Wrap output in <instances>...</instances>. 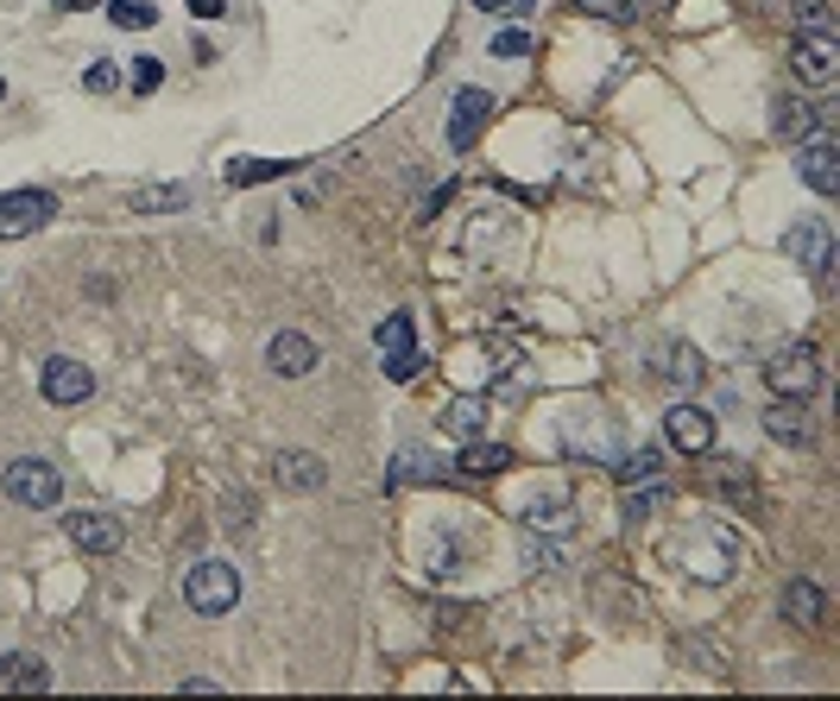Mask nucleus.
Segmentation results:
<instances>
[{
  "label": "nucleus",
  "mask_w": 840,
  "mask_h": 701,
  "mask_svg": "<svg viewBox=\"0 0 840 701\" xmlns=\"http://www.w3.org/2000/svg\"><path fill=\"white\" fill-rule=\"evenodd\" d=\"M764 379H771V392L789 404H803L821 392V360H815L809 342H784V348L764 354Z\"/></svg>",
  "instance_id": "obj_1"
},
{
  "label": "nucleus",
  "mask_w": 840,
  "mask_h": 701,
  "mask_svg": "<svg viewBox=\"0 0 840 701\" xmlns=\"http://www.w3.org/2000/svg\"><path fill=\"white\" fill-rule=\"evenodd\" d=\"M183 601H190V613H203V620H222V613H234L240 607V569L234 563H197L190 576H183Z\"/></svg>",
  "instance_id": "obj_2"
},
{
  "label": "nucleus",
  "mask_w": 840,
  "mask_h": 701,
  "mask_svg": "<svg viewBox=\"0 0 840 701\" xmlns=\"http://www.w3.org/2000/svg\"><path fill=\"white\" fill-rule=\"evenodd\" d=\"M0 493L13 505H32V512H52L64 500V475H57L45 455H20V461H7V475H0Z\"/></svg>",
  "instance_id": "obj_3"
},
{
  "label": "nucleus",
  "mask_w": 840,
  "mask_h": 701,
  "mask_svg": "<svg viewBox=\"0 0 840 701\" xmlns=\"http://www.w3.org/2000/svg\"><path fill=\"white\" fill-rule=\"evenodd\" d=\"M52 215H57L52 190H7V197H0V241H26V234H38Z\"/></svg>",
  "instance_id": "obj_4"
},
{
  "label": "nucleus",
  "mask_w": 840,
  "mask_h": 701,
  "mask_svg": "<svg viewBox=\"0 0 840 701\" xmlns=\"http://www.w3.org/2000/svg\"><path fill=\"white\" fill-rule=\"evenodd\" d=\"M38 392H45L52 404H82L89 392H96V367L77 360V354H52V360L38 367Z\"/></svg>",
  "instance_id": "obj_5"
},
{
  "label": "nucleus",
  "mask_w": 840,
  "mask_h": 701,
  "mask_svg": "<svg viewBox=\"0 0 840 701\" xmlns=\"http://www.w3.org/2000/svg\"><path fill=\"white\" fill-rule=\"evenodd\" d=\"M789 64H796V76H803V82L828 89V82H840V38H835V32H796Z\"/></svg>",
  "instance_id": "obj_6"
},
{
  "label": "nucleus",
  "mask_w": 840,
  "mask_h": 701,
  "mask_svg": "<svg viewBox=\"0 0 840 701\" xmlns=\"http://www.w3.org/2000/svg\"><path fill=\"white\" fill-rule=\"evenodd\" d=\"M784 253L809 278H828V272H835V234H828V222H796V227H784Z\"/></svg>",
  "instance_id": "obj_7"
},
{
  "label": "nucleus",
  "mask_w": 840,
  "mask_h": 701,
  "mask_svg": "<svg viewBox=\"0 0 840 701\" xmlns=\"http://www.w3.org/2000/svg\"><path fill=\"white\" fill-rule=\"evenodd\" d=\"M373 342H380L385 374H392V379H411L417 367H424V354H417V335H411V316H405V310H392V316L373 329Z\"/></svg>",
  "instance_id": "obj_8"
},
{
  "label": "nucleus",
  "mask_w": 840,
  "mask_h": 701,
  "mask_svg": "<svg viewBox=\"0 0 840 701\" xmlns=\"http://www.w3.org/2000/svg\"><path fill=\"white\" fill-rule=\"evenodd\" d=\"M663 436H670V449H683V455H708L714 449V411H702V404H670L663 411Z\"/></svg>",
  "instance_id": "obj_9"
},
{
  "label": "nucleus",
  "mask_w": 840,
  "mask_h": 701,
  "mask_svg": "<svg viewBox=\"0 0 840 701\" xmlns=\"http://www.w3.org/2000/svg\"><path fill=\"white\" fill-rule=\"evenodd\" d=\"M64 531H70V544H77L82 556H114L121 544H127V531H121L114 512H70Z\"/></svg>",
  "instance_id": "obj_10"
},
{
  "label": "nucleus",
  "mask_w": 840,
  "mask_h": 701,
  "mask_svg": "<svg viewBox=\"0 0 840 701\" xmlns=\"http://www.w3.org/2000/svg\"><path fill=\"white\" fill-rule=\"evenodd\" d=\"M796 171H803V183H809L815 197H840V146L828 140V133L803 140V158H796Z\"/></svg>",
  "instance_id": "obj_11"
},
{
  "label": "nucleus",
  "mask_w": 840,
  "mask_h": 701,
  "mask_svg": "<svg viewBox=\"0 0 840 701\" xmlns=\"http://www.w3.org/2000/svg\"><path fill=\"white\" fill-rule=\"evenodd\" d=\"M493 108H500V101L486 96V89H456V108H449V146L474 152V140H481V126H486Z\"/></svg>",
  "instance_id": "obj_12"
},
{
  "label": "nucleus",
  "mask_w": 840,
  "mask_h": 701,
  "mask_svg": "<svg viewBox=\"0 0 840 701\" xmlns=\"http://www.w3.org/2000/svg\"><path fill=\"white\" fill-rule=\"evenodd\" d=\"M266 367H272L279 379L316 374V342H310V335H298V329H279V335L266 342Z\"/></svg>",
  "instance_id": "obj_13"
},
{
  "label": "nucleus",
  "mask_w": 840,
  "mask_h": 701,
  "mask_svg": "<svg viewBox=\"0 0 840 701\" xmlns=\"http://www.w3.org/2000/svg\"><path fill=\"white\" fill-rule=\"evenodd\" d=\"M272 475H279L284 493H316V487L329 480V461L316 449H284L279 461H272Z\"/></svg>",
  "instance_id": "obj_14"
},
{
  "label": "nucleus",
  "mask_w": 840,
  "mask_h": 701,
  "mask_svg": "<svg viewBox=\"0 0 840 701\" xmlns=\"http://www.w3.org/2000/svg\"><path fill=\"white\" fill-rule=\"evenodd\" d=\"M127 209L133 215H178V209H190V183H133Z\"/></svg>",
  "instance_id": "obj_15"
},
{
  "label": "nucleus",
  "mask_w": 840,
  "mask_h": 701,
  "mask_svg": "<svg viewBox=\"0 0 840 701\" xmlns=\"http://www.w3.org/2000/svg\"><path fill=\"white\" fill-rule=\"evenodd\" d=\"M784 613L796 626H821V620H828V594H821L809 576H789L784 581Z\"/></svg>",
  "instance_id": "obj_16"
},
{
  "label": "nucleus",
  "mask_w": 840,
  "mask_h": 701,
  "mask_svg": "<svg viewBox=\"0 0 840 701\" xmlns=\"http://www.w3.org/2000/svg\"><path fill=\"white\" fill-rule=\"evenodd\" d=\"M771 126H777V133H789V140H815V133L828 126V108L784 96V101H777V114H771Z\"/></svg>",
  "instance_id": "obj_17"
},
{
  "label": "nucleus",
  "mask_w": 840,
  "mask_h": 701,
  "mask_svg": "<svg viewBox=\"0 0 840 701\" xmlns=\"http://www.w3.org/2000/svg\"><path fill=\"white\" fill-rule=\"evenodd\" d=\"M298 171V158H228V190H247V183H266V177Z\"/></svg>",
  "instance_id": "obj_18"
},
{
  "label": "nucleus",
  "mask_w": 840,
  "mask_h": 701,
  "mask_svg": "<svg viewBox=\"0 0 840 701\" xmlns=\"http://www.w3.org/2000/svg\"><path fill=\"white\" fill-rule=\"evenodd\" d=\"M0 682L7 689H52V670H45V657L13 652V657H0Z\"/></svg>",
  "instance_id": "obj_19"
},
{
  "label": "nucleus",
  "mask_w": 840,
  "mask_h": 701,
  "mask_svg": "<svg viewBox=\"0 0 840 701\" xmlns=\"http://www.w3.org/2000/svg\"><path fill=\"white\" fill-rule=\"evenodd\" d=\"M506 461H512V449H500V443H481V436H468V449L456 455V468H461V475H474V480H481V475H500Z\"/></svg>",
  "instance_id": "obj_20"
},
{
  "label": "nucleus",
  "mask_w": 840,
  "mask_h": 701,
  "mask_svg": "<svg viewBox=\"0 0 840 701\" xmlns=\"http://www.w3.org/2000/svg\"><path fill=\"white\" fill-rule=\"evenodd\" d=\"M764 430H771L777 443H789V449H803V443H809V424H803V411H796L789 399H777L771 411H764Z\"/></svg>",
  "instance_id": "obj_21"
},
{
  "label": "nucleus",
  "mask_w": 840,
  "mask_h": 701,
  "mask_svg": "<svg viewBox=\"0 0 840 701\" xmlns=\"http://www.w3.org/2000/svg\"><path fill=\"white\" fill-rule=\"evenodd\" d=\"M607 468H613V475H619V480H626V487H638V480H658L663 455L651 449V443H645V449H626V455H613Z\"/></svg>",
  "instance_id": "obj_22"
},
{
  "label": "nucleus",
  "mask_w": 840,
  "mask_h": 701,
  "mask_svg": "<svg viewBox=\"0 0 840 701\" xmlns=\"http://www.w3.org/2000/svg\"><path fill=\"white\" fill-rule=\"evenodd\" d=\"M443 430L461 436V443H468V436H481V430H486V399H456L449 411H443Z\"/></svg>",
  "instance_id": "obj_23"
},
{
  "label": "nucleus",
  "mask_w": 840,
  "mask_h": 701,
  "mask_svg": "<svg viewBox=\"0 0 840 701\" xmlns=\"http://www.w3.org/2000/svg\"><path fill=\"white\" fill-rule=\"evenodd\" d=\"M658 374L676 379V386H695V379H702V354L683 348V342H670V348H663V360H658Z\"/></svg>",
  "instance_id": "obj_24"
},
{
  "label": "nucleus",
  "mask_w": 840,
  "mask_h": 701,
  "mask_svg": "<svg viewBox=\"0 0 840 701\" xmlns=\"http://www.w3.org/2000/svg\"><path fill=\"white\" fill-rule=\"evenodd\" d=\"M525 525L531 531H575V512H569V500H531L525 505Z\"/></svg>",
  "instance_id": "obj_25"
},
{
  "label": "nucleus",
  "mask_w": 840,
  "mask_h": 701,
  "mask_svg": "<svg viewBox=\"0 0 840 701\" xmlns=\"http://www.w3.org/2000/svg\"><path fill=\"white\" fill-rule=\"evenodd\" d=\"M108 20L121 32H146V25H158V7L153 0H108Z\"/></svg>",
  "instance_id": "obj_26"
},
{
  "label": "nucleus",
  "mask_w": 840,
  "mask_h": 701,
  "mask_svg": "<svg viewBox=\"0 0 840 701\" xmlns=\"http://www.w3.org/2000/svg\"><path fill=\"white\" fill-rule=\"evenodd\" d=\"M789 13H796L803 32H835V7L828 0H789Z\"/></svg>",
  "instance_id": "obj_27"
},
{
  "label": "nucleus",
  "mask_w": 840,
  "mask_h": 701,
  "mask_svg": "<svg viewBox=\"0 0 840 701\" xmlns=\"http://www.w3.org/2000/svg\"><path fill=\"white\" fill-rule=\"evenodd\" d=\"M575 13H587V20H613V25H626L632 20V0H569Z\"/></svg>",
  "instance_id": "obj_28"
},
{
  "label": "nucleus",
  "mask_w": 840,
  "mask_h": 701,
  "mask_svg": "<svg viewBox=\"0 0 840 701\" xmlns=\"http://www.w3.org/2000/svg\"><path fill=\"white\" fill-rule=\"evenodd\" d=\"M658 505H670V487H663V480H645L638 493H626V512H632V519H645V512H658Z\"/></svg>",
  "instance_id": "obj_29"
},
{
  "label": "nucleus",
  "mask_w": 840,
  "mask_h": 701,
  "mask_svg": "<svg viewBox=\"0 0 840 701\" xmlns=\"http://www.w3.org/2000/svg\"><path fill=\"white\" fill-rule=\"evenodd\" d=\"M531 32H525V25H512V32H500V38H493V57H506V64H518V57H531Z\"/></svg>",
  "instance_id": "obj_30"
},
{
  "label": "nucleus",
  "mask_w": 840,
  "mask_h": 701,
  "mask_svg": "<svg viewBox=\"0 0 840 701\" xmlns=\"http://www.w3.org/2000/svg\"><path fill=\"white\" fill-rule=\"evenodd\" d=\"M133 89H139V96H153L158 82H165V64H158V57H133V76H127Z\"/></svg>",
  "instance_id": "obj_31"
},
{
  "label": "nucleus",
  "mask_w": 840,
  "mask_h": 701,
  "mask_svg": "<svg viewBox=\"0 0 840 701\" xmlns=\"http://www.w3.org/2000/svg\"><path fill=\"white\" fill-rule=\"evenodd\" d=\"M82 89H89V96H108V89H121V70H114V64H89V70H82Z\"/></svg>",
  "instance_id": "obj_32"
},
{
  "label": "nucleus",
  "mask_w": 840,
  "mask_h": 701,
  "mask_svg": "<svg viewBox=\"0 0 840 701\" xmlns=\"http://www.w3.org/2000/svg\"><path fill=\"white\" fill-rule=\"evenodd\" d=\"M222 525H228V531H247V525H254V500H247V493H228V505H222Z\"/></svg>",
  "instance_id": "obj_33"
},
{
  "label": "nucleus",
  "mask_w": 840,
  "mask_h": 701,
  "mask_svg": "<svg viewBox=\"0 0 840 701\" xmlns=\"http://www.w3.org/2000/svg\"><path fill=\"white\" fill-rule=\"evenodd\" d=\"M525 563H531V569H562V550H557V544H537V537H531V544H525Z\"/></svg>",
  "instance_id": "obj_34"
},
{
  "label": "nucleus",
  "mask_w": 840,
  "mask_h": 701,
  "mask_svg": "<svg viewBox=\"0 0 840 701\" xmlns=\"http://www.w3.org/2000/svg\"><path fill=\"white\" fill-rule=\"evenodd\" d=\"M683 657H702V670H727V657L714 652L708 638H688V645H683Z\"/></svg>",
  "instance_id": "obj_35"
},
{
  "label": "nucleus",
  "mask_w": 840,
  "mask_h": 701,
  "mask_svg": "<svg viewBox=\"0 0 840 701\" xmlns=\"http://www.w3.org/2000/svg\"><path fill=\"white\" fill-rule=\"evenodd\" d=\"M190 13H197V20H222V13H228V0H190Z\"/></svg>",
  "instance_id": "obj_36"
},
{
  "label": "nucleus",
  "mask_w": 840,
  "mask_h": 701,
  "mask_svg": "<svg viewBox=\"0 0 840 701\" xmlns=\"http://www.w3.org/2000/svg\"><path fill=\"white\" fill-rule=\"evenodd\" d=\"M222 682H209V677H183V696H215Z\"/></svg>",
  "instance_id": "obj_37"
},
{
  "label": "nucleus",
  "mask_w": 840,
  "mask_h": 701,
  "mask_svg": "<svg viewBox=\"0 0 840 701\" xmlns=\"http://www.w3.org/2000/svg\"><path fill=\"white\" fill-rule=\"evenodd\" d=\"M52 7H64V13H82V7H102V0H52Z\"/></svg>",
  "instance_id": "obj_38"
},
{
  "label": "nucleus",
  "mask_w": 840,
  "mask_h": 701,
  "mask_svg": "<svg viewBox=\"0 0 840 701\" xmlns=\"http://www.w3.org/2000/svg\"><path fill=\"white\" fill-rule=\"evenodd\" d=\"M481 13H512V0H474Z\"/></svg>",
  "instance_id": "obj_39"
},
{
  "label": "nucleus",
  "mask_w": 840,
  "mask_h": 701,
  "mask_svg": "<svg viewBox=\"0 0 840 701\" xmlns=\"http://www.w3.org/2000/svg\"><path fill=\"white\" fill-rule=\"evenodd\" d=\"M0 96H7V82H0Z\"/></svg>",
  "instance_id": "obj_40"
}]
</instances>
